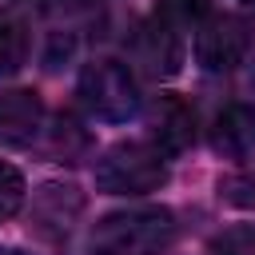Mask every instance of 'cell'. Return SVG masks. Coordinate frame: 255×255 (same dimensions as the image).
I'll list each match as a JSON object with an SVG mask.
<instances>
[{
	"instance_id": "7a4b0ae2",
	"label": "cell",
	"mask_w": 255,
	"mask_h": 255,
	"mask_svg": "<svg viewBox=\"0 0 255 255\" xmlns=\"http://www.w3.org/2000/svg\"><path fill=\"white\" fill-rule=\"evenodd\" d=\"M167 183V163L155 143L124 139L96 159V187L108 195H147Z\"/></svg>"
},
{
	"instance_id": "5bb4252c",
	"label": "cell",
	"mask_w": 255,
	"mask_h": 255,
	"mask_svg": "<svg viewBox=\"0 0 255 255\" xmlns=\"http://www.w3.org/2000/svg\"><path fill=\"white\" fill-rule=\"evenodd\" d=\"M239 4H251V8H255V0H239Z\"/></svg>"
},
{
	"instance_id": "6da1fadb",
	"label": "cell",
	"mask_w": 255,
	"mask_h": 255,
	"mask_svg": "<svg viewBox=\"0 0 255 255\" xmlns=\"http://www.w3.org/2000/svg\"><path fill=\"white\" fill-rule=\"evenodd\" d=\"M175 235L167 207H124L104 215L88 235V255H159Z\"/></svg>"
},
{
	"instance_id": "8992f818",
	"label": "cell",
	"mask_w": 255,
	"mask_h": 255,
	"mask_svg": "<svg viewBox=\"0 0 255 255\" xmlns=\"http://www.w3.org/2000/svg\"><path fill=\"white\" fill-rule=\"evenodd\" d=\"M135 56L139 64L151 72V76H175L179 72V60H183V36H179V24H171L167 16H151L139 32V44H135Z\"/></svg>"
},
{
	"instance_id": "277c9868",
	"label": "cell",
	"mask_w": 255,
	"mask_h": 255,
	"mask_svg": "<svg viewBox=\"0 0 255 255\" xmlns=\"http://www.w3.org/2000/svg\"><path fill=\"white\" fill-rule=\"evenodd\" d=\"M251 48V24L243 16H211L195 32V60L203 72H231Z\"/></svg>"
},
{
	"instance_id": "3957f363",
	"label": "cell",
	"mask_w": 255,
	"mask_h": 255,
	"mask_svg": "<svg viewBox=\"0 0 255 255\" xmlns=\"http://www.w3.org/2000/svg\"><path fill=\"white\" fill-rule=\"evenodd\" d=\"M80 100L96 120L124 124L139 108V92H135L131 68L120 64V60H92L80 72Z\"/></svg>"
},
{
	"instance_id": "8fae6325",
	"label": "cell",
	"mask_w": 255,
	"mask_h": 255,
	"mask_svg": "<svg viewBox=\"0 0 255 255\" xmlns=\"http://www.w3.org/2000/svg\"><path fill=\"white\" fill-rule=\"evenodd\" d=\"M159 16H167L171 24H195V20H203L207 12H211V0H159V8H155Z\"/></svg>"
},
{
	"instance_id": "9c48e42d",
	"label": "cell",
	"mask_w": 255,
	"mask_h": 255,
	"mask_svg": "<svg viewBox=\"0 0 255 255\" xmlns=\"http://www.w3.org/2000/svg\"><path fill=\"white\" fill-rule=\"evenodd\" d=\"M24 60H28V24L16 12L0 8V76L20 72Z\"/></svg>"
},
{
	"instance_id": "5b68a950",
	"label": "cell",
	"mask_w": 255,
	"mask_h": 255,
	"mask_svg": "<svg viewBox=\"0 0 255 255\" xmlns=\"http://www.w3.org/2000/svg\"><path fill=\"white\" fill-rule=\"evenodd\" d=\"M147 131L163 155H179L195 143V108L183 96L163 92L147 104Z\"/></svg>"
},
{
	"instance_id": "4fadbf2b",
	"label": "cell",
	"mask_w": 255,
	"mask_h": 255,
	"mask_svg": "<svg viewBox=\"0 0 255 255\" xmlns=\"http://www.w3.org/2000/svg\"><path fill=\"white\" fill-rule=\"evenodd\" d=\"M0 255H24V251H0Z\"/></svg>"
},
{
	"instance_id": "52a82bcc",
	"label": "cell",
	"mask_w": 255,
	"mask_h": 255,
	"mask_svg": "<svg viewBox=\"0 0 255 255\" xmlns=\"http://www.w3.org/2000/svg\"><path fill=\"white\" fill-rule=\"evenodd\" d=\"M44 120V100L32 88L0 92V143H32Z\"/></svg>"
},
{
	"instance_id": "7c38bea8",
	"label": "cell",
	"mask_w": 255,
	"mask_h": 255,
	"mask_svg": "<svg viewBox=\"0 0 255 255\" xmlns=\"http://www.w3.org/2000/svg\"><path fill=\"white\" fill-rule=\"evenodd\" d=\"M20 4H28V8H52V0H20Z\"/></svg>"
},
{
	"instance_id": "ba28073f",
	"label": "cell",
	"mask_w": 255,
	"mask_h": 255,
	"mask_svg": "<svg viewBox=\"0 0 255 255\" xmlns=\"http://www.w3.org/2000/svg\"><path fill=\"white\" fill-rule=\"evenodd\" d=\"M211 147L223 159H247L255 151V104H227L211 124Z\"/></svg>"
},
{
	"instance_id": "30bf717a",
	"label": "cell",
	"mask_w": 255,
	"mask_h": 255,
	"mask_svg": "<svg viewBox=\"0 0 255 255\" xmlns=\"http://www.w3.org/2000/svg\"><path fill=\"white\" fill-rule=\"evenodd\" d=\"M24 175L12 167V163H4L0 159V223L4 219H12L20 207H24Z\"/></svg>"
}]
</instances>
